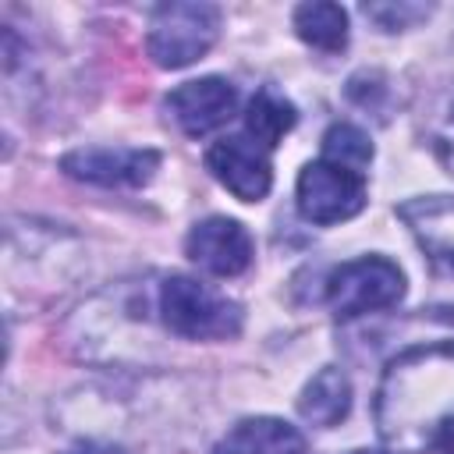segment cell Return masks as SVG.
I'll use <instances>...</instances> for the list:
<instances>
[{"instance_id": "6da1fadb", "label": "cell", "mask_w": 454, "mask_h": 454, "mask_svg": "<svg viewBox=\"0 0 454 454\" xmlns=\"http://www.w3.org/2000/svg\"><path fill=\"white\" fill-rule=\"evenodd\" d=\"M156 301L167 330L184 340H231L241 333V323H245V312L238 301L181 273L160 284Z\"/></svg>"}, {"instance_id": "7a4b0ae2", "label": "cell", "mask_w": 454, "mask_h": 454, "mask_svg": "<svg viewBox=\"0 0 454 454\" xmlns=\"http://www.w3.org/2000/svg\"><path fill=\"white\" fill-rule=\"evenodd\" d=\"M220 35V7L216 4H160L149 14V32H145V53L153 57L156 67L177 71L195 60H202Z\"/></svg>"}, {"instance_id": "3957f363", "label": "cell", "mask_w": 454, "mask_h": 454, "mask_svg": "<svg viewBox=\"0 0 454 454\" xmlns=\"http://www.w3.org/2000/svg\"><path fill=\"white\" fill-rule=\"evenodd\" d=\"M404 298V273L387 255H358L326 277V301L337 319L394 309Z\"/></svg>"}, {"instance_id": "277c9868", "label": "cell", "mask_w": 454, "mask_h": 454, "mask_svg": "<svg viewBox=\"0 0 454 454\" xmlns=\"http://www.w3.org/2000/svg\"><path fill=\"white\" fill-rule=\"evenodd\" d=\"M294 199H298V213L309 223L330 227L351 220L365 209V174H355L330 160H312L298 174Z\"/></svg>"}, {"instance_id": "5b68a950", "label": "cell", "mask_w": 454, "mask_h": 454, "mask_svg": "<svg viewBox=\"0 0 454 454\" xmlns=\"http://www.w3.org/2000/svg\"><path fill=\"white\" fill-rule=\"evenodd\" d=\"M60 170L74 181L99 184V188H138L153 181L160 170V153L156 149H124V145H89V149H71L60 160Z\"/></svg>"}, {"instance_id": "8992f818", "label": "cell", "mask_w": 454, "mask_h": 454, "mask_svg": "<svg viewBox=\"0 0 454 454\" xmlns=\"http://www.w3.org/2000/svg\"><path fill=\"white\" fill-rule=\"evenodd\" d=\"M206 167L241 202H262L270 195V184H273L270 149H262L248 135H231L213 142L206 149Z\"/></svg>"}, {"instance_id": "52a82bcc", "label": "cell", "mask_w": 454, "mask_h": 454, "mask_svg": "<svg viewBox=\"0 0 454 454\" xmlns=\"http://www.w3.org/2000/svg\"><path fill=\"white\" fill-rule=\"evenodd\" d=\"M184 252L195 266H202L213 277H238L248 270L255 245L245 223L231 216H206L188 231Z\"/></svg>"}, {"instance_id": "ba28073f", "label": "cell", "mask_w": 454, "mask_h": 454, "mask_svg": "<svg viewBox=\"0 0 454 454\" xmlns=\"http://www.w3.org/2000/svg\"><path fill=\"white\" fill-rule=\"evenodd\" d=\"M234 106H238V89L216 74L192 78V82L170 89V96H167L170 117L192 138H202V135L216 131L220 124H227L234 117Z\"/></svg>"}, {"instance_id": "9c48e42d", "label": "cell", "mask_w": 454, "mask_h": 454, "mask_svg": "<svg viewBox=\"0 0 454 454\" xmlns=\"http://www.w3.org/2000/svg\"><path fill=\"white\" fill-rule=\"evenodd\" d=\"M397 216L415 234L419 248L433 266L454 273V199L450 195H415L397 206Z\"/></svg>"}, {"instance_id": "30bf717a", "label": "cell", "mask_w": 454, "mask_h": 454, "mask_svg": "<svg viewBox=\"0 0 454 454\" xmlns=\"http://www.w3.org/2000/svg\"><path fill=\"white\" fill-rule=\"evenodd\" d=\"M209 454H305V436L284 419L255 415L231 426Z\"/></svg>"}, {"instance_id": "8fae6325", "label": "cell", "mask_w": 454, "mask_h": 454, "mask_svg": "<svg viewBox=\"0 0 454 454\" xmlns=\"http://www.w3.org/2000/svg\"><path fill=\"white\" fill-rule=\"evenodd\" d=\"M351 411V383L337 365H323L298 397V415L316 429H333Z\"/></svg>"}, {"instance_id": "7c38bea8", "label": "cell", "mask_w": 454, "mask_h": 454, "mask_svg": "<svg viewBox=\"0 0 454 454\" xmlns=\"http://www.w3.org/2000/svg\"><path fill=\"white\" fill-rule=\"evenodd\" d=\"M291 21H294L298 39L323 53H337L348 46V11L340 4H326V0L298 4Z\"/></svg>"}, {"instance_id": "4fadbf2b", "label": "cell", "mask_w": 454, "mask_h": 454, "mask_svg": "<svg viewBox=\"0 0 454 454\" xmlns=\"http://www.w3.org/2000/svg\"><path fill=\"white\" fill-rule=\"evenodd\" d=\"M298 114L294 106L277 92V89H259L252 99H248V110H245V135L252 142H259L262 149H277L280 138L294 128Z\"/></svg>"}, {"instance_id": "5bb4252c", "label": "cell", "mask_w": 454, "mask_h": 454, "mask_svg": "<svg viewBox=\"0 0 454 454\" xmlns=\"http://www.w3.org/2000/svg\"><path fill=\"white\" fill-rule=\"evenodd\" d=\"M323 160L340 163L355 174H365V167L372 163V142L355 124H330L323 135Z\"/></svg>"}, {"instance_id": "9a60e30c", "label": "cell", "mask_w": 454, "mask_h": 454, "mask_svg": "<svg viewBox=\"0 0 454 454\" xmlns=\"http://www.w3.org/2000/svg\"><path fill=\"white\" fill-rule=\"evenodd\" d=\"M426 142L433 149V156L440 160V167L447 174H454V82H447L426 117Z\"/></svg>"}, {"instance_id": "2e32d148", "label": "cell", "mask_w": 454, "mask_h": 454, "mask_svg": "<svg viewBox=\"0 0 454 454\" xmlns=\"http://www.w3.org/2000/svg\"><path fill=\"white\" fill-rule=\"evenodd\" d=\"M362 11H365V18H372L383 32H401V28H408L411 21H419V18L429 14V7H422V4H365Z\"/></svg>"}, {"instance_id": "e0dca14e", "label": "cell", "mask_w": 454, "mask_h": 454, "mask_svg": "<svg viewBox=\"0 0 454 454\" xmlns=\"http://www.w3.org/2000/svg\"><path fill=\"white\" fill-rule=\"evenodd\" d=\"M64 454H124V450H117V447H110V443H92V440H85V443H74V447L64 450Z\"/></svg>"}, {"instance_id": "ac0fdd59", "label": "cell", "mask_w": 454, "mask_h": 454, "mask_svg": "<svg viewBox=\"0 0 454 454\" xmlns=\"http://www.w3.org/2000/svg\"><path fill=\"white\" fill-rule=\"evenodd\" d=\"M351 454H383V450H351Z\"/></svg>"}]
</instances>
